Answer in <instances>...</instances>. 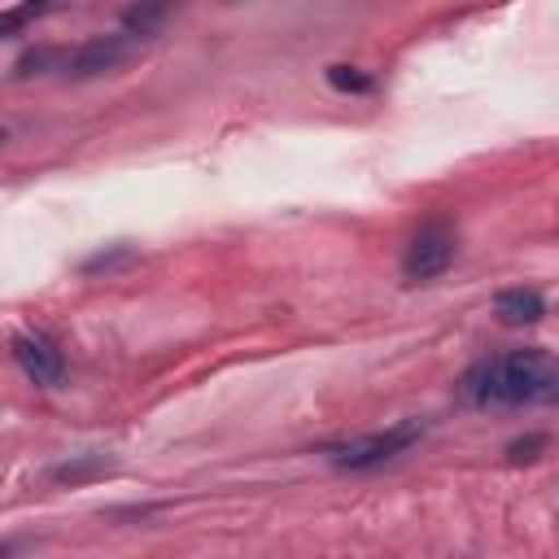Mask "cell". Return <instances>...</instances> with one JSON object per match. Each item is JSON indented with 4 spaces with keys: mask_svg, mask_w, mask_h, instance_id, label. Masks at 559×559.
I'll use <instances>...</instances> for the list:
<instances>
[{
    "mask_svg": "<svg viewBox=\"0 0 559 559\" xmlns=\"http://www.w3.org/2000/svg\"><path fill=\"white\" fill-rule=\"evenodd\" d=\"M559 376V362L546 349H507L498 358H480L463 371L459 397L467 406H524L542 402L550 380Z\"/></svg>",
    "mask_w": 559,
    "mask_h": 559,
    "instance_id": "1",
    "label": "cell"
},
{
    "mask_svg": "<svg viewBox=\"0 0 559 559\" xmlns=\"http://www.w3.org/2000/svg\"><path fill=\"white\" fill-rule=\"evenodd\" d=\"M419 437H424V424H419V419H402V424H393V428H380V432H367V437L328 445L323 454H328V463L341 467V472H367V467H380V463L406 454Z\"/></svg>",
    "mask_w": 559,
    "mask_h": 559,
    "instance_id": "2",
    "label": "cell"
},
{
    "mask_svg": "<svg viewBox=\"0 0 559 559\" xmlns=\"http://www.w3.org/2000/svg\"><path fill=\"white\" fill-rule=\"evenodd\" d=\"M454 231L445 227V223H428L411 245H406V258H402V275L406 280H432V275H441L450 262H454Z\"/></svg>",
    "mask_w": 559,
    "mask_h": 559,
    "instance_id": "3",
    "label": "cell"
},
{
    "mask_svg": "<svg viewBox=\"0 0 559 559\" xmlns=\"http://www.w3.org/2000/svg\"><path fill=\"white\" fill-rule=\"evenodd\" d=\"M13 358L35 384H61L66 380V358L44 332H17L13 336Z\"/></svg>",
    "mask_w": 559,
    "mask_h": 559,
    "instance_id": "4",
    "label": "cell"
},
{
    "mask_svg": "<svg viewBox=\"0 0 559 559\" xmlns=\"http://www.w3.org/2000/svg\"><path fill=\"white\" fill-rule=\"evenodd\" d=\"M127 35H92L87 44H79L70 57H66V70L74 79H87V74H100V70H114L122 57H127Z\"/></svg>",
    "mask_w": 559,
    "mask_h": 559,
    "instance_id": "5",
    "label": "cell"
},
{
    "mask_svg": "<svg viewBox=\"0 0 559 559\" xmlns=\"http://www.w3.org/2000/svg\"><path fill=\"white\" fill-rule=\"evenodd\" d=\"M493 314L511 328H524V323H537L546 314V301H542L537 288H502L493 297Z\"/></svg>",
    "mask_w": 559,
    "mask_h": 559,
    "instance_id": "6",
    "label": "cell"
},
{
    "mask_svg": "<svg viewBox=\"0 0 559 559\" xmlns=\"http://www.w3.org/2000/svg\"><path fill=\"white\" fill-rule=\"evenodd\" d=\"M166 17V4L162 0H140L127 9V31L131 35H153V26Z\"/></svg>",
    "mask_w": 559,
    "mask_h": 559,
    "instance_id": "7",
    "label": "cell"
},
{
    "mask_svg": "<svg viewBox=\"0 0 559 559\" xmlns=\"http://www.w3.org/2000/svg\"><path fill=\"white\" fill-rule=\"evenodd\" d=\"M328 79H332V87H341V92H367V87H371V79L358 74L354 66H328Z\"/></svg>",
    "mask_w": 559,
    "mask_h": 559,
    "instance_id": "8",
    "label": "cell"
},
{
    "mask_svg": "<svg viewBox=\"0 0 559 559\" xmlns=\"http://www.w3.org/2000/svg\"><path fill=\"white\" fill-rule=\"evenodd\" d=\"M537 450H546V432H533V437H520L507 445L511 463H528V459H537Z\"/></svg>",
    "mask_w": 559,
    "mask_h": 559,
    "instance_id": "9",
    "label": "cell"
},
{
    "mask_svg": "<svg viewBox=\"0 0 559 559\" xmlns=\"http://www.w3.org/2000/svg\"><path fill=\"white\" fill-rule=\"evenodd\" d=\"M109 463H100V459H87V463H66V467H52V480H83V476H92V472H105Z\"/></svg>",
    "mask_w": 559,
    "mask_h": 559,
    "instance_id": "10",
    "label": "cell"
},
{
    "mask_svg": "<svg viewBox=\"0 0 559 559\" xmlns=\"http://www.w3.org/2000/svg\"><path fill=\"white\" fill-rule=\"evenodd\" d=\"M122 262H131V249L96 253V258H87V262H83V271H87V275H96V271H114V266H122Z\"/></svg>",
    "mask_w": 559,
    "mask_h": 559,
    "instance_id": "11",
    "label": "cell"
},
{
    "mask_svg": "<svg viewBox=\"0 0 559 559\" xmlns=\"http://www.w3.org/2000/svg\"><path fill=\"white\" fill-rule=\"evenodd\" d=\"M542 402H559V376L550 380V389H546V397H542Z\"/></svg>",
    "mask_w": 559,
    "mask_h": 559,
    "instance_id": "12",
    "label": "cell"
}]
</instances>
